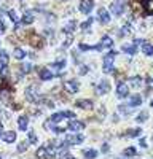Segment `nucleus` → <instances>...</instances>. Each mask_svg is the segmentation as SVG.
<instances>
[{
    "label": "nucleus",
    "mask_w": 153,
    "mask_h": 159,
    "mask_svg": "<svg viewBox=\"0 0 153 159\" xmlns=\"http://www.w3.org/2000/svg\"><path fill=\"white\" fill-rule=\"evenodd\" d=\"M66 118L73 119V118H75V113H73V112H59V113H54V115L51 116V121H53V123H59V121L66 119Z\"/></svg>",
    "instance_id": "obj_4"
},
{
    "label": "nucleus",
    "mask_w": 153,
    "mask_h": 159,
    "mask_svg": "<svg viewBox=\"0 0 153 159\" xmlns=\"http://www.w3.org/2000/svg\"><path fill=\"white\" fill-rule=\"evenodd\" d=\"M3 32H5V24H3V21L0 19V35H2Z\"/></svg>",
    "instance_id": "obj_43"
},
{
    "label": "nucleus",
    "mask_w": 153,
    "mask_h": 159,
    "mask_svg": "<svg viewBox=\"0 0 153 159\" xmlns=\"http://www.w3.org/2000/svg\"><path fill=\"white\" fill-rule=\"evenodd\" d=\"M75 105L78 108H83V110H91L94 107V102L89 100V99H81V100H76Z\"/></svg>",
    "instance_id": "obj_9"
},
{
    "label": "nucleus",
    "mask_w": 153,
    "mask_h": 159,
    "mask_svg": "<svg viewBox=\"0 0 153 159\" xmlns=\"http://www.w3.org/2000/svg\"><path fill=\"white\" fill-rule=\"evenodd\" d=\"M2 140H5L6 143H13V142L16 140V132H13V130L3 132V134H2Z\"/></svg>",
    "instance_id": "obj_15"
},
{
    "label": "nucleus",
    "mask_w": 153,
    "mask_h": 159,
    "mask_svg": "<svg viewBox=\"0 0 153 159\" xmlns=\"http://www.w3.org/2000/svg\"><path fill=\"white\" fill-rule=\"evenodd\" d=\"M29 41H30V45H32V46H35V48H41V45H43V43H41V40H40L37 35H34Z\"/></svg>",
    "instance_id": "obj_29"
},
{
    "label": "nucleus",
    "mask_w": 153,
    "mask_h": 159,
    "mask_svg": "<svg viewBox=\"0 0 153 159\" xmlns=\"http://www.w3.org/2000/svg\"><path fill=\"white\" fill-rule=\"evenodd\" d=\"M129 94V89H128V85L126 83H120V85L116 86V95L120 99H124L126 95Z\"/></svg>",
    "instance_id": "obj_8"
},
{
    "label": "nucleus",
    "mask_w": 153,
    "mask_h": 159,
    "mask_svg": "<svg viewBox=\"0 0 153 159\" xmlns=\"http://www.w3.org/2000/svg\"><path fill=\"white\" fill-rule=\"evenodd\" d=\"M66 59H59L53 64V70H62V68H66Z\"/></svg>",
    "instance_id": "obj_24"
},
{
    "label": "nucleus",
    "mask_w": 153,
    "mask_h": 159,
    "mask_svg": "<svg viewBox=\"0 0 153 159\" xmlns=\"http://www.w3.org/2000/svg\"><path fill=\"white\" fill-rule=\"evenodd\" d=\"M91 24H93V18H89V19H86L85 22H81V30H89V27H91Z\"/></svg>",
    "instance_id": "obj_32"
},
{
    "label": "nucleus",
    "mask_w": 153,
    "mask_h": 159,
    "mask_svg": "<svg viewBox=\"0 0 153 159\" xmlns=\"http://www.w3.org/2000/svg\"><path fill=\"white\" fill-rule=\"evenodd\" d=\"M102 151H109V145H107V143L102 145Z\"/></svg>",
    "instance_id": "obj_45"
},
{
    "label": "nucleus",
    "mask_w": 153,
    "mask_h": 159,
    "mask_svg": "<svg viewBox=\"0 0 153 159\" xmlns=\"http://www.w3.org/2000/svg\"><path fill=\"white\" fill-rule=\"evenodd\" d=\"M27 126H29V118L27 116H19L18 118V127L21 129V130H26L27 129Z\"/></svg>",
    "instance_id": "obj_17"
},
{
    "label": "nucleus",
    "mask_w": 153,
    "mask_h": 159,
    "mask_svg": "<svg viewBox=\"0 0 153 159\" xmlns=\"http://www.w3.org/2000/svg\"><path fill=\"white\" fill-rule=\"evenodd\" d=\"M116 57V51H110L104 56V73L113 72V59Z\"/></svg>",
    "instance_id": "obj_1"
},
{
    "label": "nucleus",
    "mask_w": 153,
    "mask_h": 159,
    "mask_svg": "<svg viewBox=\"0 0 153 159\" xmlns=\"http://www.w3.org/2000/svg\"><path fill=\"white\" fill-rule=\"evenodd\" d=\"M101 45H102V48H112V46H113V40L110 38L109 35H104Z\"/></svg>",
    "instance_id": "obj_22"
},
{
    "label": "nucleus",
    "mask_w": 153,
    "mask_h": 159,
    "mask_svg": "<svg viewBox=\"0 0 153 159\" xmlns=\"http://www.w3.org/2000/svg\"><path fill=\"white\" fill-rule=\"evenodd\" d=\"M21 70H23L24 73H29L32 70V64H29V62H27V64H23L21 65Z\"/></svg>",
    "instance_id": "obj_37"
},
{
    "label": "nucleus",
    "mask_w": 153,
    "mask_h": 159,
    "mask_svg": "<svg viewBox=\"0 0 153 159\" xmlns=\"http://www.w3.org/2000/svg\"><path fill=\"white\" fill-rule=\"evenodd\" d=\"M38 77L41 81H48V80L54 78V75H53V72L48 70V68H38Z\"/></svg>",
    "instance_id": "obj_12"
},
{
    "label": "nucleus",
    "mask_w": 153,
    "mask_h": 159,
    "mask_svg": "<svg viewBox=\"0 0 153 159\" xmlns=\"http://www.w3.org/2000/svg\"><path fill=\"white\" fill-rule=\"evenodd\" d=\"M150 105H151V108H153V100H151V102H150Z\"/></svg>",
    "instance_id": "obj_48"
},
{
    "label": "nucleus",
    "mask_w": 153,
    "mask_h": 159,
    "mask_svg": "<svg viewBox=\"0 0 153 159\" xmlns=\"http://www.w3.org/2000/svg\"><path fill=\"white\" fill-rule=\"evenodd\" d=\"M0 62H2V67L8 65V54H6L3 50H0Z\"/></svg>",
    "instance_id": "obj_27"
},
{
    "label": "nucleus",
    "mask_w": 153,
    "mask_h": 159,
    "mask_svg": "<svg viewBox=\"0 0 153 159\" xmlns=\"http://www.w3.org/2000/svg\"><path fill=\"white\" fill-rule=\"evenodd\" d=\"M128 103H129V107H137V105H141V103H142V95H141V94L131 95Z\"/></svg>",
    "instance_id": "obj_16"
},
{
    "label": "nucleus",
    "mask_w": 153,
    "mask_h": 159,
    "mask_svg": "<svg viewBox=\"0 0 153 159\" xmlns=\"http://www.w3.org/2000/svg\"><path fill=\"white\" fill-rule=\"evenodd\" d=\"M94 6V0H81L80 5H78V10L80 13H83V15H89Z\"/></svg>",
    "instance_id": "obj_5"
},
{
    "label": "nucleus",
    "mask_w": 153,
    "mask_h": 159,
    "mask_svg": "<svg viewBox=\"0 0 153 159\" xmlns=\"http://www.w3.org/2000/svg\"><path fill=\"white\" fill-rule=\"evenodd\" d=\"M147 119H148V113H147V112H142V113H139V116L136 118V121H137V123H145Z\"/></svg>",
    "instance_id": "obj_30"
},
{
    "label": "nucleus",
    "mask_w": 153,
    "mask_h": 159,
    "mask_svg": "<svg viewBox=\"0 0 153 159\" xmlns=\"http://www.w3.org/2000/svg\"><path fill=\"white\" fill-rule=\"evenodd\" d=\"M0 159H2V157H0Z\"/></svg>",
    "instance_id": "obj_50"
},
{
    "label": "nucleus",
    "mask_w": 153,
    "mask_h": 159,
    "mask_svg": "<svg viewBox=\"0 0 153 159\" xmlns=\"http://www.w3.org/2000/svg\"><path fill=\"white\" fill-rule=\"evenodd\" d=\"M67 159H75V157H72V156H67Z\"/></svg>",
    "instance_id": "obj_47"
},
{
    "label": "nucleus",
    "mask_w": 153,
    "mask_h": 159,
    "mask_svg": "<svg viewBox=\"0 0 153 159\" xmlns=\"http://www.w3.org/2000/svg\"><path fill=\"white\" fill-rule=\"evenodd\" d=\"M139 143H141V147H142V148H147V143H145L144 139H141V142H139Z\"/></svg>",
    "instance_id": "obj_44"
},
{
    "label": "nucleus",
    "mask_w": 153,
    "mask_h": 159,
    "mask_svg": "<svg viewBox=\"0 0 153 159\" xmlns=\"http://www.w3.org/2000/svg\"><path fill=\"white\" fill-rule=\"evenodd\" d=\"M75 29H76V22L75 21H70V22H67L64 27H62V32L64 33H72Z\"/></svg>",
    "instance_id": "obj_19"
},
{
    "label": "nucleus",
    "mask_w": 153,
    "mask_h": 159,
    "mask_svg": "<svg viewBox=\"0 0 153 159\" xmlns=\"http://www.w3.org/2000/svg\"><path fill=\"white\" fill-rule=\"evenodd\" d=\"M121 51H124L126 54H136V51H137V48H136V45L134 43H131V45H123L121 46Z\"/></svg>",
    "instance_id": "obj_20"
},
{
    "label": "nucleus",
    "mask_w": 153,
    "mask_h": 159,
    "mask_svg": "<svg viewBox=\"0 0 153 159\" xmlns=\"http://www.w3.org/2000/svg\"><path fill=\"white\" fill-rule=\"evenodd\" d=\"M139 134H141V129H136V130H131V132H128L129 137H136V135H139Z\"/></svg>",
    "instance_id": "obj_40"
},
{
    "label": "nucleus",
    "mask_w": 153,
    "mask_h": 159,
    "mask_svg": "<svg viewBox=\"0 0 153 159\" xmlns=\"http://www.w3.org/2000/svg\"><path fill=\"white\" fill-rule=\"evenodd\" d=\"M29 143H37V135H35V132H29Z\"/></svg>",
    "instance_id": "obj_38"
},
{
    "label": "nucleus",
    "mask_w": 153,
    "mask_h": 159,
    "mask_svg": "<svg viewBox=\"0 0 153 159\" xmlns=\"http://www.w3.org/2000/svg\"><path fill=\"white\" fill-rule=\"evenodd\" d=\"M26 97L29 99L30 102H34V103H38V102H40V94H38L37 86L27 88V89H26Z\"/></svg>",
    "instance_id": "obj_3"
},
{
    "label": "nucleus",
    "mask_w": 153,
    "mask_h": 159,
    "mask_svg": "<svg viewBox=\"0 0 153 159\" xmlns=\"http://www.w3.org/2000/svg\"><path fill=\"white\" fill-rule=\"evenodd\" d=\"M0 77H2V78H8V77H10V70H8V65L0 68Z\"/></svg>",
    "instance_id": "obj_33"
},
{
    "label": "nucleus",
    "mask_w": 153,
    "mask_h": 159,
    "mask_svg": "<svg viewBox=\"0 0 153 159\" xmlns=\"http://www.w3.org/2000/svg\"><path fill=\"white\" fill-rule=\"evenodd\" d=\"M69 129H70V130H73V132H78V130H81L83 127H85V124H83L81 121H70V123H69V126H67Z\"/></svg>",
    "instance_id": "obj_14"
},
{
    "label": "nucleus",
    "mask_w": 153,
    "mask_h": 159,
    "mask_svg": "<svg viewBox=\"0 0 153 159\" xmlns=\"http://www.w3.org/2000/svg\"><path fill=\"white\" fill-rule=\"evenodd\" d=\"M27 147H29V143H27V140H26V142H23V143H19V145H18V153H24Z\"/></svg>",
    "instance_id": "obj_35"
},
{
    "label": "nucleus",
    "mask_w": 153,
    "mask_h": 159,
    "mask_svg": "<svg viewBox=\"0 0 153 159\" xmlns=\"http://www.w3.org/2000/svg\"><path fill=\"white\" fill-rule=\"evenodd\" d=\"M8 16H10V19L13 21V22H15V24H18L19 16H18V13H16L15 10H10V11H8Z\"/></svg>",
    "instance_id": "obj_31"
},
{
    "label": "nucleus",
    "mask_w": 153,
    "mask_h": 159,
    "mask_svg": "<svg viewBox=\"0 0 153 159\" xmlns=\"http://www.w3.org/2000/svg\"><path fill=\"white\" fill-rule=\"evenodd\" d=\"M72 41H73V38H72V37H69V38L64 41V45H62V48H64V50H66V48H69V46L72 45Z\"/></svg>",
    "instance_id": "obj_39"
},
{
    "label": "nucleus",
    "mask_w": 153,
    "mask_h": 159,
    "mask_svg": "<svg viewBox=\"0 0 153 159\" xmlns=\"http://www.w3.org/2000/svg\"><path fill=\"white\" fill-rule=\"evenodd\" d=\"M124 6H126V0H116L110 6V11L113 13L115 16H121L124 13Z\"/></svg>",
    "instance_id": "obj_2"
},
{
    "label": "nucleus",
    "mask_w": 153,
    "mask_h": 159,
    "mask_svg": "<svg viewBox=\"0 0 153 159\" xmlns=\"http://www.w3.org/2000/svg\"><path fill=\"white\" fill-rule=\"evenodd\" d=\"M142 77H133V78H129V86L133 88V89H141L142 86Z\"/></svg>",
    "instance_id": "obj_13"
},
{
    "label": "nucleus",
    "mask_w": 153,
    "mask_h": 159,
    "mask_svg": "<svg viewBox=\"0 0 153 159\" xmlns=\"http://www.w3.org/2000/svg\"><path fill=\"white\" fill-rule=\"evenodd\" d=\"M118 112H120L121 115H129V112H131V107H126V105H120V107H118Z\"/></svg>",
    "instance_id": "obj_34"
},
{
    "label": "nucleus",
    "mask_w": 153,
    "mask_h": 159,
    "mask_svg": "<svg viewBox=\"0 0 153 159\" xmlns=\"http://www.w3.org/2000/svg\"><path fill=\"white\" fill-rule=\"evenodd\" d=\"M61 2H64V0H61Z\"/></svg>",
    "instance_id": "obj_49"
},
{
    "label": "nucleus",
    "mask_w": 153,
    "mask_h": 159,
    "mask_svg": "<svg viewBox=\"0 0 153 159\" xmlns=\"http://www.w3.org/2000/svg\"><path fill=\"white\" fill-rule=\"evenodd\" d=\"M137 153H136V148H126L124 150V156H129V157H133V156H136Z\"/></svg>",
    "instance_id": "obj_36"
},
{
    "label": "nucleus",
    "mask_w": 153,
    "mask_h": 159,
    "mask_svg": "<svg viewBox=\"0 0 153 159\" xmlns=\"http://www.w3.org/2000/svg\"><path fill=\"white\" fill-rule=\"evenodd\" d=\"M141 3L148 15H153V0H141Z\"/></svg>",
    "instance_id": "obj_18"
},
{
    "label": "nucleus",
    "mask_w": 153,
    "mask_h": 159,
    "mask_svg": "<svg viewBox=\"0 0 153 159\" xmlns=\"http://www.w3.org/2000/svg\"><path fill=\"white\" fill-rule=\"evenodd\" d=\"M37 157H38V159H50L48 150H46V148H38V150H37Z\"/></svg>",
    "instance_id": "obj_25"
},
{
    "label": "nucleus",
    "mask_w": 153,
    "mask_h": 159,
    "mask_svg": "<svg viewBox=\"0 0 153 159\" xmlns=\"http://www.w3.org/2000/svg\"><path fill=\"white\" fill-rule=\"evenodd\" d=\"M34 22V13L32 11H26L23 16V24H32Z\"/></svg>",
    "instance_id": "obj_23"
},
{
    "label": "nucleus",
    "mask_w": 153,
    "mask_h": 159,
    "mask_svg": "<svg viewBox=\"0 0 153 159\" xmlns=\"http://www.w3.org/2000/svg\"><path fill=\"white\" fill-rule=\"evenodd\" d=\"M142 51L147 54V56H151V54H153V45L148 43V41H144V43H142Z\"/></svg>",
    "instance_id": "obj_21"
},
{
    "label": "nucleus",
    "mask_w": 153,
    "mask_h": 159,
    "mask_svg": "<svg viewBox=\"0 0 153 159\" xmlns=\"http://www.w3.org/2000/svg\"><path fill=\"white\" fill-rule=\"evenodd\" d=\"M64 86H66V89L70 94L76 92V91H78V88H80V85H78V81H76V80H69V81H66Z\"/></svg>",
    "instance_id": "obj_11"
},
{
    "label": "nucleus",
    "mask_w": 153,
    "mask_h": 159,
    "mask_svg": "<svg viewBox=\"0 0 153 159\" xmlns=\"http://www.w3.org/2000/svg\"><path fill=\"white\" fill-rule=\"evenodd\" d=\"M83 154H85L86 159H96L97 157V151L96 150H85V151H83Z\"/></svg>",
    "instance_id": "obj_26"
},
{
    "label": "nucleus",
    "mask_w": 153,
    "mask_h": 159,
    "mask_svg": "<svg viewBox=\"0 0 153 159\" xmlns=\"http://www.w3.org/2000/svg\"><path fill=\"white\" fill-rule=\"evenodd\" d=\"M13 54H15V57H16V59H19V60L26 57V51H24V50H21V48H15Z\"/></svg>",
    "instance_id": "obj_28"
},
{
    "label": "nucleus",
    "mask_w": 153,
    "mask_h": 159,
    "mask_svg": "<svg viewBox=\"0 0 153 159\" xmlns=\"http://www.w3.org/2000/svg\"><path fill=\"white\" fill-rule=\"evenodd\" d=\"M2 127L3 126H2V121H0V137H2Z\"/></svg>",
    "instance_id": "obj_46"
},
{
    "label": "nucleus",
    "mask_w": 153,
    "mask_h": 159,
    "mask_svg": "<svg viewBox=\"0 0 153 159\" xmlns=\"http://www.w3.org/2000/svg\"><path fill=\"white\" fill-rule=\"evenodd\" d=\"M109 89H110V83L107 80H102L99 85H97V88H96V94L97 95H102V94L109 92Z\"/></svg>",
    "instance_id": "obj_7"
},
{
    "label": "nucleus",
    "mask_w": 153,
    "mask_h": 159,
    "mask_svg": "<svg viewBox=\"0 0 153 159\" xmlns=\"http://www.w3.org/2000/svg\"><path fill=\"white\" fill-rule=\"evenodd\" d=\"M97 19H99V22L102 24H109L110 22V15H109V11L105 8H101L99 13H97Z\"/></svg>",
    "instance_id": "obj_10"
},
{
    "label": "nucleus",
    "mask_w": 153,
    "mask_h": 159,
    "mask_svg": "<svg viewBox=\"0 0 153 159\" xmlns=\"http://www.w3.org/2000/svg\"><path fill=\"white\" fill-rule=\"evenodd\" d=\"M145 81H147V85H148V89H151V91H153V78H150V77H148Z\"/></svg>",
    "instance_id": "obj_41"
},
{
    "label": "nucleus",
    "mask_w": 153,
    "mask_h": 159,
    "mask_svg": "<svg viewBox=\"0 0 153 159\" xmlns=\"http://www.w3.org/2000/svg\"><path fill=\"white\" fill-rule=\"evenodd\" d=\"M83 140H85V137L76 134V135H67V137H66V142H64V143H66L67 147H69V145H80Z\"/></svg>",
    "instance_id": "obj_6"
},
{
    "label": "nucleus",
    "mask_w": 153,
    "mask_h": 159,
    "mask_svg": "<svg viewBox=\"0 0 153 159\" xmlns=\"http://www.w3.org/2000/svg\"><path fill=\"white\" fill-rule=\"evenodd\" d=\"M78 72H80V75H85V73L88 72V67H86V65H81Z\"/></svg>",
    "instance_id": "obj_42"
}]
</instances>
